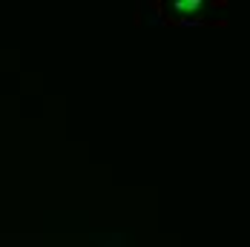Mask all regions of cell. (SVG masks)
I'll use <instances>...</instances> for the list:
<instances>
[{
	"label": "cell",
	"mask_w": 250,
	"mask_h": 247,
	"mask_svg": "<svg viewBox=\"0 0 250 247\" xmlns=\"http://www.w3.org/2000/svg\"><path fill=\"white\" fill-rule=\"evenodd\" d=\"M187 3H190V6H199L201 0H187Z\"/></svg>",
	"instance_id": "2"
},
{
	"label": "cell",
	"mask_w": 250,
	"mask_h": 247,
	"mask_svg": "<svg viewBox=\"0 0 250 247\" xmlns=\"http://www.w3.org/2000/svg\"><path fill=\"white\" fill-rule=\"evenodd\" d=\"M213 9H227V0H213Z\"/></svg>",
	"instance_id": "1"
}]
</instances>
